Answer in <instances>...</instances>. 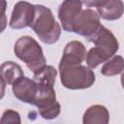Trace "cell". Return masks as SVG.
Returning a JSON list of instances; mask_svg holds the SVG:
<instances>
[{
	"label": "cell",
	"mask_w": 124,
	"mask_h": 124,
	"mask_svg": "<svg viewBox=\"0 0 124 124\" xmlns=\"http://www.w3.org/2000/svg\"><path fill=\"white\" fill-rule=\"evenodd\" d=\"M7 2L4 0H0V33H2L7 27V16H6Z\"/></svg>",
	"instance_id": "e0dca14e"
},
{
	"label": "cell",
	"mask_w": 124,
	"mask_h": 124,
	"mask_svg": "<svg viewBox=\"0 0 124 124\" xmlns=\"http://www.w3.org/2000/svg\"><path fill=\"white\" fill-rule=\"evenodd\" d=\"M88 41L95 45L94 47H91L86 52L85 57L87 67L91 70L113 57L119 48V43L115 36L102 24Z\"/></svg>",
	"instance_id": "6da1fadb"
},
{
	"label": "cell",
	"mask_w": 124,
	"mask_h": 124,
	"mask_svg": "<svg viewBox=\"0 0 124 124\" xmlns=\"http://www.w3.org/2000/svg\"><path fill=\"white\" fill-rule=\"evenodd\" d=\"M35 5L19 1L14 6L9 25L13 29H22L30 26L35 16Z\"/></svg>",
	"instance_id": "52a82bcc"
},
{
	"label": "cell",
	"mask_w": 124,
	"mask_h": 124,
	"mask_svg": "<svg viewBox=\"0 0 124 124\" xmlns=\"http://www.w3.org/2000/svg\"><path fill=\"white\" fill-rule=\"evenodd\" d=\"M109 112L103 105H93L89 107L82 117V124H108Z\"/></svg>",
	"instance_id": "7c38bea8"
},
{
	"label": "cell",
	"mask_w": 124,
	"mask_h": 124,
	"mask_svg": "<svg viewBox=\"0 0 124 124\" xmlns=\"http://www.w3.org/2000/svg\"><path fill=\"white\" fill-rule=\"evenodd\" d=\"M23 76L24 73L21 67L13 61H6L0 65V77L6 84L12 85Z\"/></svg>",
	"instance_id": "4fadbf2b"
},
{
	"label": "cell",
	"mask_w": 124,
	"mask_h": 124,
	"mask_svg": "<svg viewBox=\"0 0 124 124\" xmlns=\"http://www.w3.org/2000/svg\"><path fill=\"white\" fill-rule=\"evenodd\" d=\"M82 10V2L77 0H65L58 8V18L62 28L67 32H73V25Z\"/></svg>",
	"instance_id": "9c48e42d"
},
{
	"label": "cell",
	"mask_w": 124,
	"mask_h": 124,
	"mask_svg": "<svg viewBox=\"0 0 124 124\" xmlns=\"http://www.w3.org/2000/svg\"><path fill=\"white\" fill-rule=\"evenodd\" d=\"M56 76H57L56 69L50 65H46L34 73L33 80L36 83L47 84V85L54 86Z\"/></svg>",
	"instance_id": "5bb4252c"
},
{
	"label": "cell",
	"mask_w": 124,
	"mask_h": 124,
	"mask_svg": "<svg viewBox=\"0 0 124 124\" xmlns=\"http://www.w3.org/2000/svg\"><path fill=\"white\" fill-rule=\"evenodd\" d=\"M5 89H6V83L0 77V100L4 97L5 95Z\"/></svg>",
	"instance_id": "ac0fdd59"
},
{
	"label": "cell",
	"mask_w": 124,
	"mask_h": 124,
	"mask_svg": "<svg viewBox=\"0 0 124 124\" xmlns=\"http://www.w3.org/2000/svg\"><path fill=\"white\" fill-rule=\"evenodd\" d=\"M37 84V94L34 105L38 108L40 115L46 120L56 118L60 113V104L56 101L54 87L47 84Z\"/></svg>",
	"instance_id": "5b68a950"
},
{
	"label": "cell",
	"mask_w": 124,
	"mask_h": 124,
	"mask_svg": "<svg viewBox=\"0 0 124 124\" xmlns=\"http://www.w3.org/2000/svg\"><path fill=\"white\" fill-rule=\"evenodd\" d=\"M101 26L100 16L94 10L87 8L82 9L73 25V32L85 37L87 40Z\"/></svg>",
	"instance_id": "8992f818"
},
{
	"label": "cell",
	"mask_w": 124,
	"mask_h": 124,
	"mask_svg": "<svg viewBox=\"0 0 124 124\" xmlns=\"http://www.w3.org/2000/svg\"><path fill=\"white\" fill-rule=\"evenodd\" d=\"M12 87L16 99L23 103L34 105L37 94V84L33 79L23 76L16 80L12 84Z\"/></svg>",
	"instance_id": "30bf717a"
},
{
	"label": "cell",
	"mask_w": 124,
	"mask_h": 124,
	"mask_svg": "<svg viewBox=\"0 0 124 124\" xmlns=\"http://www.w3.org/2000/svg\"><path fill=\"white\" fill-rule=\"evenodd\" d=\"M35 16L29 27L45 44L56 43L61 35V27L55 20L52 12L43 5H35Z\"/></svg>",
	"instance_id": "7a4b0ae2"
},
{
	"label": "cell",
	"mask_w": 124,
	"mask_h": 124,
	"mask_svg": "<svg viewBox=\"0 0 124 124\" xmlns=\"http://www.w3.org/2000/svg\"><path fill=\"white\" fill-rule=\"evenodd\" d=\"M14 52L17 58L23 61L29 70L33 73L46 66V57L42 46L30 36L20 37L15 44Z\"/></svg>",
	"instance_id": "3957f363"
},
{
	"label": "cell",
	"mask_w": 124,
	"mask_h": 124,
	"mask_svg": "<svg viewBox=\"0 0 124 124\" xmlns=\"http://www.w3.org/2000/svg\"><path fill=\"white\" fill-rule=\"evenodd\" d=\"M88 7H96L99 16L106 20H115L122 16L124 7L121 0H108V1H84Z\"/></svg>",
	"instance_id": "ba28073f"
},
{
	"label": "cell",
	"mask_w": 124,
	"mask_h": 124,
	"mask_svg": "<svg viewBox=\"0 0 124 124\" xmlns=\"http://www.w3.org/2000/svg\"><path fill=\"white\" fill-rule=\"evenodd\" d=\"M60 80L64 87L77 90L91 87L95 82L93 70L80 65H59Z\"/></svg>",
	"instance_id": "277c9868"
},
{
	"label": "cell",
	"mask_w": 124,
	"mask_h": 124,
	"mask_svg": "<svg viewBox=\"0 0 124 124\" xmlns=\"http://www.w3.org/2000/svg\"><path fill=\"white\" fill-rule=\"evenodd\" d=\"M123 57L121 55H114L108 60L101 69V73L104 76L111 77L122 73L123 71Z\"/></svg>",
	"instance_id": "9a60e30c"
},
{
	"label": "cell",
	"mask_w": 124,
	"mask_h": 124,
	"mask_svg": "<svg viewBox=\"0 0 124 124\" xmlns=\"http://www.w3.org/2000/svg\"><path fill=\"white\" fill-rule=\"evenodd\" d=\"M86 52V48L81 42L71 41L65 46L59 65H80L85 60Z\"/></svg>",
	"instance_id": "8fae6325"
},
{
	"label": "cell",
	"mask_w": 124,
	"mask_h": 124,
	"mask_svg": "<svg viewBox=\"0 0 124 124\" xmlns=\"http://www.w3.org/2000/svg\"><path fill=\"white\" fill-rule=\"evenodd\" d=\"M0 124H21L20 115L14 109H7L2 114Z\"/></svg>",
	"instance_id": "2e32d148"
}]
</instances>
